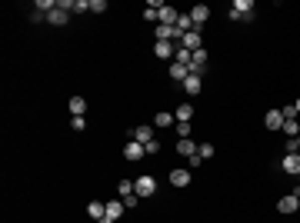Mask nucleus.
Segmentation results:
<instances>
[{
	"mask_svg": "<svg viewBox=\"0 0 300 223\" xmlns=\"http://www.w3.org/2000/svg\"><path fill=\"white\" fill-rule=\"evenodd\" d=\"M70 127H74V130H87V117H74Z\"/></svg>",
	"mask_w": 300,
	"mask_h": 223,
	"instance_id": "obj_31",
	"label": "nucleus"
},
{
	"mask_svg": "<svg viewBox=\"0 0 300 223\" xmlns=\"http://www.w3.org/2000/svg\"><path fill=\"white\" fill-rule=\"evenodd\" d=\"M117 193H120V197H133V180H120V183H117Z\"/></svg>",
	"mask_w": 300,
	"mask_h": 223,
	"instance_id": "obj_25",
	"label": "nucleus"
},
{
	"mask_svg": "<svg viewBox=\"0 0 300 223\" xmlns=\"http://www.w3.org/2000/svg\"><path fill=\"white\" fill-rule=\"evenodd\" d=\"M177 20H180V10H174V7H160V20L157 23H164V27H177Z\"/></svg>",
	"mask_w": 300,
	"mask_h": 223,
	"instance_id": "obj_9",
	"label": "nucleus"
},
{
	"mask_svg": "<svg viewBox=\"0 0 300 223\" xmlns=\"http://www.w3.org/2000/svg\"><path fill=\"white\" fill-rule=\"evenodd\" d=\"M123 210H127V207H123V200H110V203H107V217H110V220H117Z\"/></svg>",
	"mask_w": 300,
	"mask_h": 223,
	"instance_id": "obj_23",
	"label": "nucleus"
},
{
	"mask_svg": "<svg viewBox=\"0 0 300 223\" xmlns=\"http://www.w3.org/2000/svg\"><path fill=\"white\" fill-rule=\"evenodd\" d=\"M174 130H177V137L184 140V137H190V123H174Z\"/></svg>",
	"mask_w": 300,
	"mask_h": 223,
	"instance_id": "obj_30",
	"label": "nucleus"
},
{
	"mask_svg": "<svg viewBox=\"0 0 300 223\" xmlns=\"http://www.w3.org/2000/svg\"><path fill=\"white\" fill-rule=\"evenodd\" d=\"M147 153H160V140H150V144H144Z\"/></svg>",
	"mask_w": 300,
	"mask_h": 223,
	"instance_id": "obj_32",
	"label": "nucleus"
},
{
	"mask_svg": "<svg viewBox=\"0 0 300 223\" xmlns=\"http://www.w3.org/2000/svg\"><path fill=\"white\" fill-rule=\"evenodd\" d=\"M87 213L94 217V220H103V217H107V203H100V200L87 203Z\"/></svg>",
	"mask_w": 300,
	"mask_h": 223,
	"instance_id": "obj_19",
	"label": "nucleus"
},
{
	"mask_svg": "<svg viewBox=\"0 0 300 223\" xmlns=\"http://www.w3.org/2000/svg\"><path fill=\"white\" fill-rule=\"evenodd\" d=\"M190 13V20H194V27H200V23H207V17H210V7L207 3H197L194 10H187Z\"/></svg>",
	"mask_w": 300,
	"mask_h": 223,
	"instance_id": "obj_10",
	"label": "nucleus"
},
{
	"mask_svg": "<svg viewBox=\"0 0 300 223\" xmlns=\"http://www.w3.org/2000/svg\"><path fill=\"white\" fill-rule=\"evenodd\" d=\"M107 10V0H90V13H103Z\"/></svg>",
	"mask_w": 300,
	"mask_h": 223,
	"instance_id": "obj_29",
	"label": "nucleus"
},
{
	"mask_svg": "<svg viewBox=\"0 0 300 223\" xmlns=\"http://www.w3.org/2000/svg\"><path fill=\"white\" fill-rule=\"evenodd\" d=\"M280 167L287 170V173H297V177H300V153H284Z\"/></svg>",
	"mask_w": 300,
	"mask_h": 223,
	"instance_id": "obj_12",
	"label": "nucleus"
},
{
	"mask_svg": "<svg viewBox=\"0 0 300 223\" xmlns=\"http://www.w3.org/2000/svg\"><path fill=\"white\" fill-rule=\"evenodd\" d=\"M170 183H174L177 190L190 187V170H170Z\"/></svg>",
	"mask_w": 300,
	"mask_h": 223,
	"instance_id": "obj_14",
	"label": "nucleus"
},
{
	"mask_svg": "<svg viewBox=\"0 0 300 223\" xmlns=\"http://www.w3.org/2000/svg\"><path fill=\"white\" fill-rule=\"evenodd\" d=\"M40 20H47V13H40V10H33V13H30V23H40Z\"/></svg>",
	"mask_w": 300,
	"mask_h": 223,
	"instance_id": "obj_35",
	"label": "nucleus"
},
{
	"mask_svg": "<svg viewBox=\"0 0 300 223\" xmlns=\"http://www.w3.org/2000/svg\"><path fill=\"white\" fill-rule=\"evenodd\" d=\"M174 123H177V117H174V113H154V127H160V130H170V127H174Z\"/></svg>",
	"mask_w": 300,
	"mask_h": 223,
	"instance_id": "obj_15",
	"label": "nucleus"
},
{
	"mask_svg": "<svg viewBox=\"0 0 300 223\" xmlns=\"http://www.w3.org/2000/svg\"><path fill=\"white\" fill-rule=\"evenodd\" d=\"M294 140H297V153H300V137H294Z\"/></svg>",
	"mask_w": 300,
	"mask_h": 223,
	"instance_id": "obj_38",
	"label": "nucleus"
},
{
	"mask_svg": "<svg viewBox=\"0 0 300 223\" xmlns=\"http://www.w3.org/2000/svg\"><path fill=\"white\" fill-rule=\"evenodd\" d=\"M197 153L203 156V160H210V156H213V144H200V147H197Z\"/></svg>",
	"mask_w": 300,
	"mask_h": 223,
	"instance_id": "obj_28",
	"label": "nucleus"
},
{
	"mask_svg": "<svg viewBox=\"0 0 300 223\" xmlns=\"http://www.w3.org/2000/svg\"><path fill=\"white\" fill-rule=\"evenodd\" d=\"M133 193H137V197H154V193H157V180L150 177V173L137 177V180H133Z\"/></svg>",
	"mask_w": 300,
	"mask_h": 223,
	"instance_id": "obj_1",
	"label": "nucleus"
},
{
	"mask_svg": "<svg viewBox=\"0 0 300 223\" xmlns=\"http://www.w3.org/2000/svg\"><path fill=\"white\" fill-rule=\"evenodd\" d=\"M174 117H177V123H190L194 120V107L190 103H180L177 110H174Z\"/></svg>",
	"mask_w": 300,
	"mask_h": 223,
	"instance_id": "obj_17",
	"label": "nucleus"
},
{
	"mask_svg": "<svg viewBox=\"0 0 300 223\" xmlns=\"http://www.w3.org/2000/svg\"><path fill=\"white\" fill-rule=\"evenodd\" d=\"M140 156H147L144 144H137V140H133V144H127V147H123V160H130V163H137Z\"/></svg>",
	"mask_w": 300,
	"mask_h": 223,
	"instance_id": "obj_7",
	"label": "nucleus"
},
{
	"mask_svg": "<svg viewBox=\"0 0 300 223\" xmlns=\"http://www.w3.org/2000/svg\"><path fill=\"white\" fill-rule=\"evenodd\" d=\"M97 223H117V220H110V217H103V220H97Z\"/></svg>",
	"mask_w": 300,
	"mask_h": 223,
	"instance_id": "obj_36",
	"label": "nucleus"
},
{
	"mask_svg": "<svg viewBox=\"0 0 300 223\" xmlns=\"http://www.w3.org/2000/svg\"><path fill=\"white\" fill-rule=\"evenodd\" d=\"M137 200H140L137 193H133V197H123V207H127V210H133V207H137Z\"/></svg>",
	"mask_w": 300,
	"mask_h": 223,
	"instance_id": "obj_33",
	"label": "nucleus"
},
{
	"mask_svg": "<svg viewBox=\"0 0 300 223\" xmlns=\"http://www.w3.org/2000/svg\"><path fill=\"white\" fill-rule=\"evenodd\" d=\"M174 60H177V64H184V67H190V60H194V54H190L187 47H177V50H174Z\"/></svg>",
	"mask_w": 300,
	"mask_h": 223,
	"instance_id": "obj_22",
	"label": "nucleus"
},
{
	"mask_svg": "<svg viewBox=\"0 0 300 223\" xmlns=\"http://www.w3.org/2000/svg\"><path fill=\"white\" fill-rule=\"evenodd\" d=\"M180 87H184V93H190V97H197L200 90H203V80H200L197 74H187V80H184Z\"/></svg>",
	"mask_w": 300,
	"mask_h": 223,
	"instance_id": "obj_8",
	"label": "nucleus"
},
{
	"mask_svg": "<svg viewBox=\"0 0 300 223\" xmlns=\"http://www.w3.org/2000/svg\"><path fill=\"white\" fill-rule=\"evenodd\" d=\"M70 113H74V117H84V113H87V100H84V97H70Z\"/></svg>",
	"mask_w": 300,
	"mask_h": 223,
	"instance_id": "obj_20",
	"label": "nucleus"
},
{
	"mask_svg": "<svg viewBox=\"0 0 300 223\" xmlns=\"http://www.w3.org/2000/svg\"><path fill=\"white\" fill-rule=\"evenodd\" d=\"M187 74H190V70L184 67V64H170V80H177V83H184V80H187Z\"/></svg>",
	"mask_w": 300,
	"mask_h": 223,
	"instance_id": "obj_21",
	"label": "nucleus"
},
{
	"mask_svg": "<svg viewBox=\"0 0 300 223\" xmlns=\"http://www.w3.org/2000/svg\"><path fill=\"white\" fill-rule=\"evenodd\" d=\"M154 130H157L154 123H140V127H133V130H130V137L137 140V144H150V140H157Z\"/></svg>",
	"mask_w": 300,
	"mask_h": 223,
	"instance_id": "obj_3",
	"label": "nucleus"
},
{
	"mask_svg": "<svg viewBox=\"0 0 300 223\" xmlns=\"http://www.w3.org/2000/svg\"><path fill=\"white\" fill-rule=\"evenodd\" d=\"M74 13H90V0H74Z\"/></svg>",
	"mask_w": 300,
	"mask_h": 223,
	"instance_id": "obj_27",
	"label": "nucleus"
},
{
	"mask_svg": "<svg viewBox=\"0 0 300 223\" xmlns=\"http://www.w3.org/2000/svg\"><path fill=\"white\" fill-rule=\"evenodd\" d=\"M180 47H187L190 54L203 50V37H200V30H190V34H184V37H180Z\"/></svg>",
	"mask_w": 300,
	"mask_h": 223,
	"instance_id": "obj_4",
	"label": "nucleus"
},
{
	"mask_svg": "<svg viewBox=\"0 0 300 223\" xmlns=\"http://www.w3.org/2000/svg\"><path fill=\"white\" fill-rule=\"evenodd\" d=\"M174 50H177V47L167 44V40H157V44H154V54L160 57V60H170V57H174Z\"/></svg>",
	"mask_w": 300,
	"mask_h": 223,
	"instance_id": "obj_16",
	"label": "nucleus"
},
{
	"mask_svg": "<svg viewBox=\"0 0 300 223\" xmlns=\"http://www.w3.org/2000/svg\"><path fill=\"white\" fill-rule=\"evenodd\" d=\"M294 107H297V113H300V97H297V100H294Z\"/></svg>",
	"mask_w": 300,
	"mask_h": 223,
	"instance_id": "obj_37",
	"label": "nucleus"
},
{
	"mask_svg": "<svg viewBox=\"0 0 300 223\" xmlns=\"http://www.w3.org/2000/svg\"><path fill=\"white\" fill-rule=\"evenodd\" d=\"M297 207H300V187L294 190V193H287V197L277 203V210H280V213H297Z\"/></svg>",
	"mask_w": 300,
	"mask_h": 223,
	"instance_id": "obj_5",
	"label": "nucleus"
},
{
	"mask_svg": "<svg viewBox=\"0 0 300 223\" xmlns=\"http://www.w3.org/2000/svg\"><path fill=\"white\" fill-rule=\"evenodd\" d=\"M264 127H267V130H284V113H280V110H270L264 117Z\"/></svg>",
	"mask_w": 300,
	"mask_h": 223,
	"instance_id": "obj_13",
	"label": "nucleus"
},
{
	"mask_svg": "<svg viewBox=\"0 0 300 223\" xmlns=\"http://www.w3.org/2000/svg\"><path fill=\"white\" fill-rule=\"evenodd\" d=\"M197 147H200V144H194L190 137H184V140H177V153H184V156H194V153H197Z\"/></svg>",
	"mask_w": 300,
	"mask_h": 223,
	"instance_id": "obj_18",
	"label": "nucleus"
},
{
	"mask_svg": "<svg viewBox=\"0 0 300 223\" xmlns=\"http://www.w3.org/2000/svg\"><path fill=\"white\" fill-rule=\"evenodd\" d=\"M284 134H287V140L300 137V127H297V120H284Z\"/></svg>",
	"mask_w": 300,
	"mask_h": 223,
	"instance_id": "obj_24",
	"label": "nucleus"
},
{
	"mask_svg": "<svg viewBox=\"0 0 300 223\" xmlns=\"http://www.w3.org/2000/svg\"><path fill=\"white\" fill-rule=\"evenodd\" d=\"M207 60H210V57H207V50H197V54H194V60H190V67H187V70L200 77V74L207 70Z\"/></svg>",
	"mask_w": 300,
	"mask_h": 223,
	"instance_id": "obj_6",
	"label": "nucleus"
},
{
	"mask_svg": "<svg viewBox=\"0 0 300 223\" xmlns=\"http://www.w3.org/2000/svg\"><path fill=\"white\" fill-rule=\"evenodd\" d=\"M280 113H284V120H297V117H300V113H297V107H294V103H287V107H284V110H280Z\"/></svg>",
	"mask_w": 300,
	"mask_h": 223,
	"instance_id": "obj_26",
	"label": "nucleus"
},
{
	"mask_svg": "<svg viewBox=\"0 0 300 223\" xmlns=\"http://www.w3.org/2000/svg\"><path fill=\"white\" fill-rule=\"evenodd\" d=\"M47 20L54 23V27H64V23H67V20H70V10H64V7H60V3H57L54 10L47 13Z\"/></svg>",
	"mask_w": 300,
	"mask_h": 223,
	"instance_id": "obj_11",
	"label": "nucleus"
},
{
	"mask_svg": "<svg viewBox=\"0 0 300 223\" xmlns=\"http://www.w3.org/2000/svg\"><path fill=\"white\" fill-rule=\"evenodd\" d=\"M187 160H190V170H197V167H200V163H203V156H200V153H194V156H187Z\"/></svg>",
	"mask_w": 300,
	"mask_h": 223,
	"instance_id": "obj_34",
	"label": "nucleus"
},
{
	"mask_svg": "<svg viewBox=\"0 0 300 223\" xmlns=\"http://www.w3.org/2000/svg\"><path fill=\"white\" fill-rule=\"evenodd\" d=\"M230 17L233 20H254V3L250 0H233V7H230Z\"/></svg>",
	"mask_w": 300,
	"mask_h": 223,
	"instance_id": "obj_2",
	"label": "nucleus"
}]
</instances>
